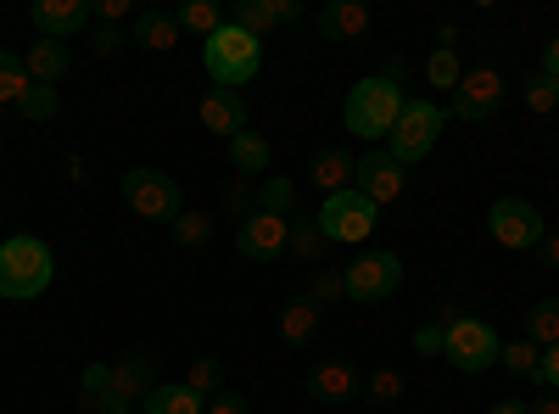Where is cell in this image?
I'll use <instances>...</instances> for the list:
<instances>
[{
  "mask_svg": "<svg viewBox=\"0 0 559 414\" xmlns=\"http://www.w3.org/2000/svg\"><path fill=\"white\" fill-rule=\"evenodd\" d=\"M146 414H207V398H197L185 381H157L146 392Z\"/></svg>",
  "mask_w": 559,
  "mask_h": 414,
  "instance_id": "7402d4cb",
  "label": "cell"
},
{
  "mask_svg": "<svg viewBox=\"0 0 559 414\" xmlns=\"http://www.w3.org/2000/svg\"><path fill=\"white\" fill-rule=\"evenodd\" d=\"M286 236H292V218L252 213V218L236 229V252H241L247 263H280V252H286Z\"/></svg>",
  "mask_w": 559,
  "mask_h": 414,
  "instance_id": "7c38bea8",
  "label": "cell"
},
{
  "mask_svg": "<svg viewBox=\"0 0 559 414\" xmlns=\"http://www.w3.org/2000/svg\"><path fill=\"white\" fill-rule=\"evenodd\" d=\"M487 414H532V409H526V403H521V398H503V403H492V409H487Z\"/></svg>",
  "mask_w": 559,
  "mask_h": 414,
  "instance_id": "7dc6e473",
  "label": "cell"
},
{
  "mask_svg": "<svg viewBox=\"0 0 559 414\" xmlns=\"http://www.w3.org/2000/svg\"><path fill=\"white\" fill-rule=\"evenodd\" d=\"M302 387H308V398H313V403H331V409H342V403H353V398L364 392L358 370H353V364H342V358L313 364V370L302 376Z\"/></svg>",
  "mask_w": 559,
  "mask_h": 414,
  "instance_id": "4fadbf2b",
  "label": "cell"
},
{
  "mask_svg": "<svg viewBox=\"0 0 559 414\" xmlns=\"http://www.w3.org/2000/svg\"><path fill=\"white\" fill-rule=\"evenodd\" d=\"M185 387H191L197 398H218L224 392V364L218 358H197L191 376H185Z\"/></svg>",
  "mask_w": 559,
  "mask_h": 414,
  "instance_id": "836d02e7",
  "label": "cell"
},
{
  "mask_svg": "<svg viewBox=\"0 0 559 414\" xmlns=\"http://www.w3.org/2000/svg\"><path fill=\"white\" fill-rule=\"evenodd\" d=\"M107 414H140V409H129V403H112V409H107Z\"/></svg>",
  "mask_w": 559,
  "mask_h": 414,
  "instance_id": "681fc988",
  "label": "cell"
},
{
  "mask_svg": "<svg viewBox=\"0 0 559 414\" xmlns=\"http://www.w3.org/2000/svg\"><path fill=\"white\" fill-rule=\"evenodd\" d=\"M487 229H492V241L509 247V252H537V241L548 236V218L526 197H498L487 208Z\"/></svg>",
  "mask_w": 559,
  "mask_h": 414,
  "instance_id": "ba28073f",
  "label": "cell"
},
{
  "mask_svg": "<svg viewBox=\"0 0 559 414\" xmlns=\"http://www.w3.org/2000/svg\"><path fill=\"white\" fill-rule=\"evenodd\" d=\"M331 247L324 241V229L313 224V218H292V236H286V252L292 258H302V263H319V252Z\"/></svg>",
  "mask_w": 559,
  "mask_h": 414,
  "instance_id": "f1b7e54d",
  "label": "cell"
},
{
  "mask_svg": "<svg viewBox=\"0 0 559 414\" xmlns=\"http://www.w3.org/2000/svg\"><path fill=\"white\" fill-rule=\"evenodd\" d=\"M0 123H7V107H0Z\"/></svg>",
  "mask_w": 559,
  "mask_h": 414,
  "instance_id": "f907efd6",
  "label": "cell"
},
{
  "mask_svg": "<svg viewBox=\"0 0 559 414\" xmlns=\"http://www.w3.org/2000/svg\"><path fill=\"white\" fill-rule=\"evenodd\" d=\"M90 51H96V57H118L123 51V34L118 28H96V34H90Z\"/></svg>",
  "mask_w": 559,
  "mask_h": 414,
  "instance_id": "7bdbcfd3",
  "label": "cell"
},
{
  "mask_svg": "<svg viewBox=\"0 0 559 414\" xmlns=\"http://www.w3.org/2000/svg\"><path fill=\"white\" fill-rule=\"evenodd\" d=\"M134 45H146V51H174V45H179L174 12H140L134 17Z\"/></svg>",
  "mask_w": 559,
  "mask_h": 414,
  "instance_id": "cb8c5ba5",
  "label": "cell"
},
{
  "mask_svg": "<svg viewBox=\"0 0 559 414\" xmlns=\"http://www.w3.org/2000/svg\"><path fill=\"white\" fill-rule=\"evenodd\" d=\"M403 186H408V168H403L386 146H369V152L358 157V168H353V191H364L376 208L397 202V197H403Z\"/></svg>",
  "mask_w": 559,
  "mask_h": 414,
  "instance_id": "8fae6325",
  "label": "cell"
},
{
  "mask_svg": "<svg viewBox=\"0 0 559 414\" xmlns=\"http://www.w3.org/2000/svg\"><path fill=\"white\" fill-rule=\"evenodd\" d=\"M526 107H532V113H554V107H559V84H554L548 73H532V84H526Z\"/></svg>",
  "mask_w": 559,
  "mask_h": 414,
  "instance_id": "74e56055",
  "label": "cell"
},
{
  "mask_svg": "<svg viewBox=\"0 0 559 414\" xmlns=\"http://www.w3.org/2000/svg\"><path fill=\"white\" fill-rule=\"evenodd\" d=\"M537 263L543 269H559V229H548V236L537 241Z\"/></svg>",
  "mask_w": 559,
  "mask_h": 414,
  "instance_id": "f6af8a7d",
  "label": "cell"
},
{
  "mask_svg": "<svg viewBox=\"0 0 559 414\" xmlns=\"http://www.w3.org/2000/svg\"><path fill=\"white\" fill-rule=\"evenodd\" d=\"M202 123H207L213 134H224V141H236V134L247 129L241 90H207V96H202Z\"/></svg>",
  "mask_w": 559,
  "mask_h": 414,
  "instance_id": "e0dca14e",
  "label": "cell"
},
{
  "mask_svg": "<svg viewBox=\"0 0 559 414\" xmlns=\"http://www.w3.org/2000/svg\"><path fill=\"white\" fill-rule=\"evenodd\" d=\"M269 141H263V134H252V129H241L236 134V141H229V168H236V174H247V179H258V174H269Z\"/></svg>",
  "mask_w": 559,
  "mask_h": 414,
  "instance_id": "603a6c76",
  "label": "cell"
},
{
  "mask_svg": "<svg viewBox=\"0 0 559 414\" xmlns=\"http://www.w3.org/2000/svg\"><path fill=\"white\" fill-rule=\"evenodd\" d=\"M319 319H324V308H313L308 297L286 303V308H280V342H286V347H308L313 331H319Z\"/></svg>",
  "mask_w": 559,
  "mask_h": 414,
  "instance_id": "44dd1931",
  "label": "cell"
},
{
  "mask_svg": "<svg viewBox=\"0 0 559 414\" xmlns=\"http://www.w3.org/2000/svg\"><path fill=\"white\" fill-rule=\"evenodd\" d=\"M532 414H559V398H537V403H526Z\"/></svg>",
  "mask_w": 559,
  "mask_h": 414,
  "instance_id": "c3c4849f",
  "label": "cell"
},
{
  "mask_svg": "<svg viewBox=\"0 0 559 414\" xmlns=\"http://www.w3.org/2000/svg\"><path fill=\"white\" fill-rule=\"evenodd\" d=\"M57 281V258L39 236H12L0 241V297L7 303H28V297H45Z\"/></svg>",
  "mask_w": 559,
  "mask_h": 414,
  "instance_id": "7a4b0ae2",
  "label": "cell"
},
{
  "mask_svg": "<svg viewBox=\"0 0 559 414\" xmlns=\"http://www.w3.org/2000/svg\"><path fill=\"white\" fill-rule=\"evenodd\" d=\"M313 224L324 229V241L364 247L369 236H376V224H381V208L369 202L364 191H336V197H324V208L313 213Z\"/></svg>",
  "mask_w": 559,
  "mask_h": 414,
  "instance_id": "8992f818",
  "label": "cell"
},
{
  "mask_svg": "<svg viewBox=\"0 0 559 414\" xmlns=\"http://www.w3.org/2000/svg\"><path fill=\"white\" fill-rule=\"evenodd\" d=\"M526 342L532 347H554L559 342V297H543L526 308Z\"/></svg>",
  "mask_w": 559,
  "mask_h": 414,
  "instance_id": "4316f807",
  "label": "cell"
},
{
  "mask_svg": "<svg viewBox=\"0 0 559 414\" xmlns=\"http://www.w3.org/2000/svg\"><path fill=\"white\" fill-rule=\"evenodd\" d=\"M537 387H548V392H559V342L554 347H543V358H537V376H532Z\"/></svg>",
  "mask_w": 559,
  "mask_h": 414,
  "instance_id": "ab89813d",
  "label": "cell"
},
{
  "mask_svg": "<svg viewBox=\"0 0 559 414\" xmlns=\"http://www.w3.org/2000/svg\"><path fill=\"white\" fill-rule=\"evenodd\" d=\"M498 107H503V73H498V68H471V73L459 79V90H453L448 118H459V123H487V118H498Z\"/></svg>",
  "mask_w": 559,
  "mask_h": 414,
  "instance_id": "30bf717a",
  "label": "cell"
},
{
  "mask_svg": "<svg viewBox=\"0 0 559 414\" xmlns=\"http://www.w3.org/2000/svg\"><path fill=\"white\" fill-rule=\"evenodd\" d=\"M168 229H174V241H179V247H207L218 224H213L207 213H179V218H174Z\"/></svg>",
  "mask_w": 559,
  "mask_h": 414,
  "instance_id": "4dcf8cb0",
  "label": "cell"
},
{
  "mask_svg": "<svg viewBox=\"0 0 559 414\" xmlns=\"http://www.w3.org/2000/svg\"><path fill=\"white\" fill-rule=\"evenodd\" d=\"M313 23H319L324 39H358V34H369V7H358V0H331Z\"/></svg>",
  "mask_w": 559,
  "mask_h": 414,
  "instance_id": "ac0fdd59",
  "label": "cell"
},
{
  "mask_svg": "<svg viewBox=\"0 0 559 414\" xmlns=\"http://www.w3.org/2000/svg\"><path fill=\"white\" fill-rule=\"evenodd\" d=\"M174 23H179V34H202V39H213L229 17H224V7H213V0H185V7L174 12Z\"/></svg>",
  "mask_w": 559,
  "mask_h": 414,
  "instance_id": "484cf974",
  "label": "cell"
},
{
  "mask_svg": "<svg viewBox=\"0 0 559 414\" xmlns=\"http://www.w3.org/2000/svg\"><path fill=\"white\" fill-rule=\"evenodd\" d=\"M224 208H229V213H236V218L247 224V218L258 213V197H252V191L241 186V179H236V186H229V191H224Z\"/></svg>",
  "mask_w": 559,
  "mask_h": 414,
  "instance_id": "f35d334b",
  "label": "cell"
},
{
  "mask_svg": "<svg viewBox=\"0 0 559 414\" xmlns=\"http://www.w3.org/2000/svg\"><path fill=\"white\" fill-rule=\"evenodd\" d=\"M442 336H448V326H437V319H431V326H419L414 331V353H431L437 358L442 353Z\"/></svg>",
  "mask_w": 559,
  "mask_h": 414,
  "instance_id": "60d3db41",
  "label": "cell"
},
{
  "mask_svg": "<svg viewBox=\"0 0 559 414\" xmlns=\"http://www.w3.org/2000/svg\"><path fill=\"white\" fill-rule=\"evenodd\" d=\"M79 409L84 414H107L112 409V364H90L79 376Z\"/></svg>",
  "mask_w": 559,
  "mask_h": 414,
  "instance_id": "d4e9b609",
  "label": "cell"
},
{
  "mask_svg": "<svg viewBox=\"0 0 559 414\" xmlns=\"http://www.w3.org/2000/svg\"><path fill=\"white\" fill-rule=\"evenodd\" d=\"M28 90H34V79H28V68H23V57H12V51H0V107H23L28 102Z\"/></svg>",
  "mask_w": 559,
  "mask_h": 414,
  "instance_id": "83f0119b",
  "label": "cell"
},
{
  "mask_svg": "<svg viewBox=\"0 0 559 414\" xmlns=\"http://www.w3.org/2000/svg\"><path fill=\"white\" fill-rule=\"evenodd\" d=\"M57 107H62V96H57V84H34L28 90V102L17 107L28 123H45V118H57Z\"/></svg>",
  "mask_w": 559,
  "mask_h": 414,
  "instance_id": "d590c367",
  "label": "cell"
},
{
  "mask_svg": "<svg viewBox=\"0 0 559 414\" xmlns=\"http://www.w3.org/2000/svg\"><path fill=\"white\" fill-rule=\"evenodd\" d=\"M202 68H207V79H213L218 90H241V84H252L258 68H263V39L247 34V28H236V23H224V28L202 45Z\"/></svg>",
  "mask_w": 559,
  "mask_h": 414,
  "instance_id": "3957f363",
  "label": "cell"
},
{
  "mask_svg": "<svg viewBox=\"0 0 559 414\" xmlns=\"http://www.w3.org/2000/svg\"><path fill=\"white\" fill-rule=\"evenodd\" d=\"M426 79H431V90H459V79H464V68H459V51H437L426 57Z\"/></svg>",
  "mask_w": 559,
  "mask_h": 414,
  "instance_id": "d6a6232c",
  "label": "cell"
},
{
  "mask_svg": "<svg viewBox=\"0 0 559 414\" xmlns=\"http://www.w3.org/2000/svg\"><path fill=\"white\" fill-rule=\"evenodd\" d=\"M313 308H331V303H342L347 297V281H342V269H319L313 281H308V292H302Z\"/></svg>",
  "mask_w": 559,
  "mask_h": 414,
  "instance_id": "1f68e13d",
  "label": "cell"
},
{
  "mask_svg": "<svg viewBox=\"0 0 559 414\" xmlns=\"http://www.w3.org/2000/svg\"><path fill=\"white\" fill-rule=\"evenodd\" d=\"M207 414H252V403H247L241 392H229V387H224L218 398H207Z\"/></svg>",
  "mask_w": 559,
  "mask_h": 414,
  "instance_id": "b9f144b4",
  "label": "cell"
},
{
  "mask_svg": "<svg viewBox=\"0 0 559 414\" xmlns=\"http://www.w3.org/2000/svg\"><path fill=\"white\" fill-rule=\"evenodd\" d=\"M353 168H358V157H353V152H342V146H324V152L313 157V186H319L324 197L353 191Z\"/></svg>",
  "mask_w": 559,
  "mask_h": 414,
  "instance_id": "ffe728a7",
  "label": "cell"
},
{
  "mask_svg": "<svg viewBox=\"0 0 559 414\" xmlns=\"http://www.w3.org/2000/svg\"><path fill=\"white\" fill-rule=\"evenodd\" d=\"M364 398H369V403H376V409H386V403H397V398H403V376H397V370H376V376H369V381H364Z\"/></svg>",
  "mask_w": 559,
  "mask_h": 414,
  "instance_id": "8d00e7d4",
  "label": "cell"
},
{
  "mask_svg": "<svg viewBox=\"0 0 559 414\" xmlns=\"http://www.w3.org/2000/svg\"><path fill=\"white\" fill-rule=\"evenodd\" d=\"M28 23L39 28V39H73L90 23V0H34Z\"/></svg>",
  "mask_w": 559,
  "mask_h": 414,
  "instance_id": "5bb4252c",
  "label": "cell"
},
{
  "mask_svg": "<svg viewBox=\"0 0 559 414\" xmlns=\"http://www.w3.org/2000/svg\"><path fill=\"white\" fill-rule=\"evenodd\" d=\"M23 68L34 84H62L68 79V45L62 39H34L23 51Z\"/></svg>",
  "mask_w": 559,
  "mask_h": 414,
  "instance_id": "d6986e66",
  "label": "cell"
},
{
  "mask_svg": "<svg viewBox=\"0 0 559 414\" xmlns=\"http://www.w3.org/2000/svg\"><path fill=\"white\" fill-rule=\"evenodd\" d=\"M302 17V7L297 0H236V28H247V34H269V28H280V23H297Z\"/></svg>",
  "mask_w": 559,
  "mask_h": 414,
  "instance_id": "2e32d148",
  "label": "cell"
},
{
  "mask_svg": "<svg viewBox=\"0 0 559 414\" xmlns=\"http://www.w3.org/2000/svg\"><path fill=\"white\" fill-rule=\"evenodd\" d=\"M403 62H392L386 73H369V79H358L353 90H347V102H342V123H347V134H358V141H386L392 134V123H397V113H403Z\"/></svg>",
  "mask_w": 559,
  "mask_h": 414,
  "instance_id": "6da1fadb",
  "label": "cell"
},
{
  "mask_svg": "<svg viewBox=\"0 0 559 414\" xmlns=\"http://www.w3.org/2000/svg\"><path fill=\"white\" fill-rule=\"evenodd\" d=\"M342 281H347V303H381V297H392L403 286V258L369 247V252H358L342 269Z\"/></svg>",
  "mask_w": 559,
  "mask_h": 414,
  "instance_id": "9c48e42d",
  "label": "cell"
},
{
  "mask_svg": "<svg viewBox=\"0 0 559 414\" xmlns=\"http://www.w3.org/2000/svg\"><path fill=\"white\" fill-rule=\"evenodd\" d=\"M537 358H543V347H532V342L521 336V342H503V358H498V364H503L509 376H526V381H532V376H537Z\"/></svg>",
  "mask_w": 559,
  "mask_h": 414,
  "instance_id": "e575fe53",
  "label": "cell"
},
{
  "mask_svg": "<svg viewBox=\"0 0 559 414\" xmlns=\"http://www.w3.org/2000/svg\"><path fill=\"white\" fill-rule=\"evenodd\" d=\"M157 387V358L152 353H123L112 364V403H146V392Z\"/></svg>",
  "mask_w": 559,
  "mask_h": 414,
  "instance_id": "9a60e30c",
  "label": "cell"
},
{
  "mask_svg": "<svg viewBox=\"0 0 559 414\" xmlns=\"http://www.w3.org/2000/svg\"><path fill=\"white\" fill-rule=\"evenodd\" d=\"M134 7H129V0H96V7H90V17H102V28H112L118 17H129Z\"/></svg>",
  "mask_w": 559,
  "mask_h": 414,
  "instance_id": "ee69618b",
  "label": "cell"
},
{
  "mask_svg": "<svg viewBox=\"0 0 559 414\" xmlns=\"http://www.w3.org/2000/svg\"><path fill=\"white\" fill-rule=\"evenodd\" d=\"M543 73L559 84V39H548V45H543Z\"/></svg>",
  "mask_w": 559,
  "mask_h": 414,
  "instance_id": "bcb514c9",
  "label": "cell"
},
{
  "mask_svg": "<svg viewBox=\"0 0 559 414\" xmlns=\"http://www.w3.org/2000/svg\"><path fill=\"white\" fill-rule=\"evenodd\" d=\"M442 358L453 364V370H464V376H487L492 364L503 358V342H498V331L487 326V319L459 314L448 326V336H442Z\"/></svg>",
  "mask_w": 559,
  "mask_h": 414,
  "instance_id": "5b68a950",
  "label": "cell"
},
{
  "mask_svg": "<svg viewBox=\"0 0 559 414\" xmlns=\"http://www.w3.org/2000/svg\"><path fill=\"white\" fill-rule=\"evenodd\" d=\"M442 129H448V107H437V102H403V113H397V123L386 134V152L403 168H414L419 157H431Z\"/></svg>",
  "mask_w": 559,
  "mask_h": 414,
  "instance_id": "277c9868",
  "label": "cell"
},
{
  "mask_svg": "<svg viewBox=\"0 0 559 414\" xmlns=\"http://www.w3.org/2000/svg\"><path fill=\"white\" fill-rule=\"evenodd\" d=\"M292 202H297V186H292L286 174H280V179H263V186H258V213L292 218Z\"/></svg>",
  "mask_w": 559,
  "mask_h": 414,
  "instance_id": "f546056e",
  "label": "cell"
},
{
  "mask_svg": "<svg viewBox=\"0 0 559 414\" xmlns=\"http://www.w3.org/2000/svg\"><path fill=\"white\" fill-rule=\"evenodd\" d=\"M123 208L140 213L146 224H174V218L185 213L179 179H168L163 168H129V174H123Z\"/></svg>",
  "mask_w": 559,
  "mask_h": 414,
  "instance_id": "52a82bcc",
  "label": "cell"
}]
</instances>
